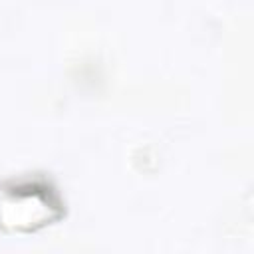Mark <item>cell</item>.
I'll use <instances>...</instances> for the list:
<instances>
[{
  "instance_id": "6da1fadb",
  "label": "cell",
  "mask_w": 254,
  "mask_h": 254,
  "mask_svg": "<svg viewBox=\"0 0 254 254\" xmlns=\"http://www.w3.org/2000/svg\"><path fill=\"white\" fill-rule=\"evenodd\" d=\"M64 202L46 181L20 179L0 185V226L38 230L62 218Z\"/></svg>"
}]
</instances>
